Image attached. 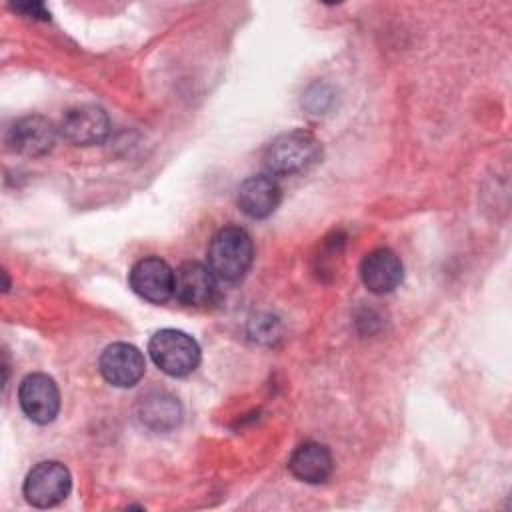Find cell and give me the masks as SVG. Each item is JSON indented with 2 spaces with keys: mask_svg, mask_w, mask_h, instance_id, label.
Segmentation results:
<instances>
[{
  "mask_svg": "<svg viewBox=\"0 0 512 512\" xmlns=\"http://www.w3.org/2000/svg\"><path fill=\"white\" fill-rule=\"evenodd\" d=\"M180 416L182 408L178 400L168 392H150L138 402L140 422L154 432L172 430L180 422Z\"/></svg>",
  "mask_w": 512,
  "mask_h": 512,
  "instance_id": "14",
  "label": "cell"
},
{
  "mask_svg": "<svg viewBox=\"0 0 512 512\" xmlns=\"http://www.w3.org/2000/svg\"><path fill=\"white\" fill-rule=\"evenodd\" d=\"M360 278L370 292L388 294L402 282L404 268L390 248H376L364 256L360 264Z\"/></svg>",
  "mask_w": 512,
  "mask_h": 512,
  "instance_id": "12",
  "label": "cell"
},
{
  "mask_svg": "<svg viewBox=\"0 0 512 512\" xmlns=\"http://www.w3.org/2000/svg\"><path fill=\"white\" fill-rule=\"evenodd\" d=\"M148 352L154 364L170 376H188L200 364L198 342L174 328L158 330L148 342Z\"/></svg>",
  "mask_w": 512,
  "mask_h": 512,
  "instance_id": "3",
  "label": "cell"
},
{
  "mask_svg": "<svg viewBox=\"0 0 512 512\" xmlns=\"http://www.w3.org/2000/svg\"><path fill=\"white\" fill-rule=\"evenodd\" d=\"M14 10H18V12L30 16V18L34 16V18H42V20H46V18L50 16V14L46 12L44 4H16Z\"/></svg>",
  "mask_w": 512,
  "mask_h": 512,
  "instance_id": "15",
  "label": "cell"
},
{
  "mask_svg": "<svg viewBox=\"0 0 512 512\" xmlns=\"http://www.w3.org/2000/svg\"><path fill=\"white\" fill-rule=\"evenodd\" d=\"M98 370L102 378L118 388L134 386L146 370L142 352L126 342H114L104 348L98 360Z\"/></svg>",
  "mask_w": 512,
  "mask_h": 512,
  "instance_id": "7",
  "label": "cell"
},
{
  "mask_svg": "<svg viewBox=\"0 0 512 512\" xmlns=\"http://www.w3.org/2000/svg\"><path fill=\"white\" fill-rule=\"evenodd\" d=\"M56 142V126L44 116L20 118L8 132V144L24 156H44Z\"/></svg>",
  "mask_w": 512,
  "mask_h": 512,
  "instance_id": "11",
  "label": "cell"
},
{
  "mask_svg": "<svg viewBox=\"0 0 512 512\" xmlns=\"http://www.w3.org/2000/svg\"><path fill=\"white\" fill-rule=\"evenodd\" d=\"M322 146L318 138L306 130H292L276 136L266 152L264 166L270 174L292 176L308 170L320 160Z\"/></svg>",
  "mask_w": 512,
  "mask_h": 512,
  "instance_id": "2",
  "label": "cell"
},
{
  "mask_svg": "<svg viewBox=\"0 0 512 512\" xmlns=\"http://www.w3.org/2000/svg\"><path fill=\"white\" fill-rule=\"evenodd\" d=\"M130 288L144 300L162 304L174 296V270L158 256L140 258L128 274Z\"/></svg>",
  "mask_w": 512,
  "mask_h": 512,
  "instance_id": "6",
  "label": "cell"
},
{
  "mask_svg": "<svg viewBox=\"0 0 512 512\" xmlns=\"http://www.w3.org/2000/svg\"><path fill=\"white\" fill-rule=\"evenodd\" d=\"M216 296V278L200 262H184L174 272V298L184 306H208Z\"/></svg>",
  "mask_w": 512,
  "mask_h": 512,
  "instance_id": "9",
  "label": "cell"
},
{
  "mask_svg": "<svg viewBox=\"0 0 512 512\" xmlns=\"http://www.w3.org/2000/svg\"><path fill=\"white\" fill-rule=\"evenodd\" d=\"M332 454L320 442H304L294 448L288 460L290 472L308 484H320L332 474Z\"/></svg>",
  "mask_w": 512,
  "mask_h": 512,
  "instance_id": "13",
  "label": "cell"
},
{
  "mask_svg": "<svg viewBox=\"0 0 512 512\" xmlns=\"http://www.w3.org/2000/svg\"><path fill=\"white\" fill-rule=\"evenodd\" d=\"M60 134L78 146H88V144H98L108 136L110 130V120L106 112L98 106H76L70 108L58 126Z\"/></svg>",
  "mask_w": 512,
  "mask_h": 512,
  "instance_id": "8",
  "label": "cell"
},
{
  "mask_svg": "<svg viewBox=\"0 0 512 512\" xmlns=\"http://www.w3.org/2000/svg\"><path fill=\"white\" fill-rule=\"evenodd\" d=\"M22 412L36 424H48L58 416L60 392L56 382L42 372L28 374L18 388Z\"/></svg>",
  "mask_w": 512,
  "mask_h": 512,
  "instance_id": "5",
  "label": "cell"
},
{
  "mask_svg": "<svg viewBox=\"0 0 512 512\" xmlns=\"http://www.w3.org/2000/svg\"><path fill=\"white\" fill-rule=\"evenodd\" d=\"M282 200V188L272 174L248 176L238 188V208L256 220L268 218Z\"/></svg>",
  "mask_w": 512,
  "mask_h": 512,
  "instance_id": "10",
  "label": "cell"
},
{
  "mask_svg": "<svg viewBox=\"0 0 512 512\" xmlns=\"http://www.w3.org/2000/svg\"><path fill=\"white\" fill-rule=\"evenodd\" d=\"M72 488V478L62 462L46 460L38 462L24 480L22 492L26 500L36 508H50L60 504Z\"/></svg>",
  "mask_w": 512,
  "mask_h": 512,
  "instance_id": "4",
  "label": "cell"
},
{
  "mask_svg": "<svg viewBox=\"0 0 512 512\" xmlns=\"http://www.w3.org/2000/svg\"><path fill=\"white\" fill-rule=\"evenodd\" d=\"M208 268L220 282H238L244 278L254 258L250 234L238 226L220 228L208 244Z\"/></svg>",
  "mask_w": 512,
  "mask_h": 512,
  "instance_id": "1",
  "label": "cell"
}]
</instances>
